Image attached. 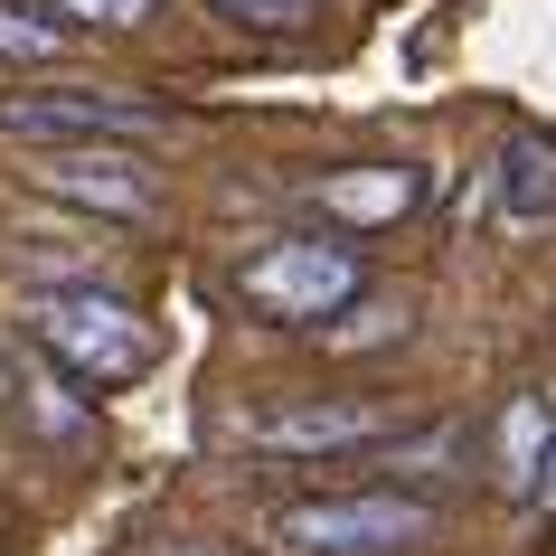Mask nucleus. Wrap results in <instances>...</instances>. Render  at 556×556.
I'll use <instances>...</instances> for the list:
<instances>
[{"label":"nucleus","mask_w":556,"mask_h":556,"mask_svg":"<svg viewBox=\"0 0 556 556\" xmlns=\"http://www.w3.org/2000/svg\"><path fill=\"white\" fill-rule=\"evenodd\" d=\"M0 132H20L29 151H151L170 132V114H151L114 86H38L0 94Z\"/></svg>","instance_id":"nucleus-4"},{"label":"nucleus","mask_w":556,"mask_h":556,"mask_svg":"<svg viewBox=\"0 0 556 556\" xmlns=\"http://www.w3.org/2000/svg\"><path fill=\"white\" fill-rule=\"evenodd\" d=\"M500 217L509 227H547L556 217V142L547 132H509L500 142Z\"/></svg>","instance_id":"nucleus-8"},{"label":"nucleus","mask_w":556,"mask_h":556,"mask_svg":"<svg viewBox=\"0 0 556 556\" xmlns=\"http://www.w3.org/2000/svg\"><path fill=\"white\" fill-rule=\"evenodd\" d=\"M434 528H443L434 500H415V491H330V500L274 509V547H293V556H406Z\"/></svg>","instance_id":"nucleus-3"},{"label":"nucleus","mask_w":556,"mask_h":556,"mask_svg":"<svg viewBox=\"0 0 556 556\" xmlns=\"http://www.w3.org/2000/svg\"><path fill=\"white\" fill-rule=\"evenodd\" d=\"M547 443H556V406L547 396H509L491 425V463L509 491H538V463H547Z\"/></svg>","instance_id":"nucleus-9"},{"label":"nucleus","mask_w":556,"mask_h":556,"mask_svg":"<svg viewBox=\"0 0 556 556\" xmlns=\"http://www.w3.org/2000/svg\"><path fill=\"white\" fill-rule=\"evenodd\" d=\"M38 10H58L76 29H151L161 20V0H38Z\"/></svg>","instance_id":"nucleus-12"},{"label":"nucleus","mask_w":556,"mask_h":556,"mask_svg":"<svg viewBox=\"0 0 556 556\" xmlns=\"http://www.w3.org/2000/svg\"><path fill=\"white\" fill-rule=\"evenodd\" d=\"M58 48H66V29L38 0H0V66H48Z\"/></svg>","instance_id":"nucleus-11"},{"label":"nucleus","mask_w":556,"mask_h":556,"mask_svg":"<svg viewBox=\"0 0 556 556\" xmlns=\"http://www.w3.org/2000/svg\"><path fill=\"white\" fill-rule=\"evenodd\" d=\"M20 330L38 340V358L66 387H94V396L151 378V358H161V330L123 293H104V283H29L20 293Z\"/></svg>","instance_id":"nucleus-1"},{"label":"nucleus","mask_w":556,"mask_h":556,"mask_svg":"<svg viewBox=\"0 0 556 556\" xmlns=\"http://www.w3.org/2000/svg\"><path fill=\"white\" fill-rule=\"evenodd\" d=\"M528 500H538V509L556 519V443H547V463H538V491H528Z\"/></svg>","instance_id":"nucleus-14"},{"label":"nucleus","mask_w":556,"mask_h":556,"mask_svg":"<svg viewBox=\"0 0 556 556\" xmlns=\"http://www.w3.org/2000/svg\"><path fill=\"white\" fill-rule=\"evenodd\" d=\"M170 556H217V547H170Z\"/></svg>","instance_id":"nucleus-15"},{"label":"nucleus","mask_w":556,"mask_h":556,"mask_svg":"<svg viewBox=\"0 0 556 556\" xmlns=\"http://www.w3.org/2000/svg\"><path fill=\"white\" fill-rule=\"evenodd\" d=\"M207 20H227V29H255V38H293V29H321L330 0H199Z\"/></svg>","instance_id":"nucleus-10"},{"label":"nucleus","mask_w":556,"mask_h":556,"mask_svg":"<svg viewBox=\"0 0 556 556\" xmlns=\"http://www.w3.org/2000/svg\"><path fill=\"white\" fill-rule=\"evenodd\" d=\"M20 406H29L38 415V425H48V434H86V415H76V406H66V396H58V387H48V378H20Z\"/></svg>","instance_id":"nucleus-13"},{"label":"nucleus","mask_w":556,"mask_h":556,"mask_svg":"<svg viewBox=\"0 0 556 556\" xmlns=\"http://www.w3.org/2000/svg\"><path fill=\"white\" fill-rule=\"evenodd\" d=\"M302 199L321 207L330 227L378 236V227H396V217L425 207V170H415V161H340V170H312V179H302Z\"/></svg>","instance_id":"nucleus-7"},{"label":"nucleus","mask_w":556,"mask_h":556,"mask_svg":"<svg viewBox=\"0 0 556 556\" xmlns=\"http://www.w3.org/2000/svg\"><path fill=\"white\" fill-rule=\"evenodd\" d=\"M236 293H245V312H264L283 330H321L330 312H350L368 293V264H358L350 236L293 227V236H264L255 255L236 264Z\"/></svg>","instance_id":"nucleus-2"},{"label":"nucleus","mask_w":556,"mask_h":556,"mask_svg":"<svg viewBox=\"0 0 556 556\" xmlns=\"http://www.w3.org/2000/svg\"><path fill=\"white\" fill-rule=\"evenodd\" d=\"M38 189L66 207H94V217H123V227H142L161 217V179L142 170V151H38Z\"/></svg>","instance_id":"nucleus-6"},{"label":"nucleus","mask_w":556,"mask_h":556,"mask_svg":"<svg viewBox=\"0 0 556 556\" xmlns=\"http://www.w3.org/2000/svg\"><path fill=\"white\" fill-rule=\"evenodd\" d=\"M236 434H245V453L330 463V453H378L396 434V406L387 396H283V406H255Z\"/></svg>","instance_id":"nucleus-5"}]
</instances>
